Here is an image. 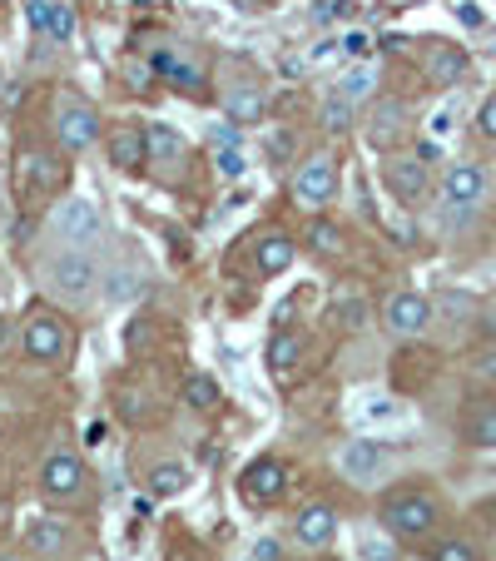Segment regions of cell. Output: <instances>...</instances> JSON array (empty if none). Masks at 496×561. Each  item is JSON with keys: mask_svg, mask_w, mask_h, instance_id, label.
Wrapping results in <instances>:
<instances>
[{"mask_svg": "<svg viewBox=\"0 0 496 561\" xmlns=\"http://www.w3.org/2000/svg\"><path fill=\"white\" fill-rule=\"evenodd\" d=\"M382 527L397 537V542H422V537H432L437 532V522H442V512H437V502L427 497V492H392L387 502H382Z\"/></svg>", "mask_w": 496, "mask_h": 561, "instance_id": "6da1fadb", "label": "cell"}, {"mask_svg": "<svg viewBox=\"0 0 496 561\" xmlns=\"http://www.w3.org/2000/svg\"><path fill=\"white\" fill-rule=\"evenodd\" d=\"M95 283H100V269H95V259L85 249H65L60 259L45 264V288L55 298H65V303H85L95 293Z\"/></svg>", "mask_w": 496, "mask_h": 561, "instance_id": "7a4b0ae2", "label": "cell"}, {"mask_svg": "<svg viewBox=\"0 0 496 561\" xmlns=\"http://www.w3.org/2000/svg\"><path fill=\"white\" fill-rule=\"evenodd\" d=\"M70 348H75V338H70V328H65L60 318L35 313V318L25 323V358H30V363L55 368V363H65V358H70Z\"/></svg>", "mask_w": 496, "mask_h": 561, "instance_id": "3957f363", "label": "cell"}, {"mask_svg": "<svg viewBox=\"0 0 496 561\" xmlns=\"http://www.w3.org/2000/svg\"><path fill=\"white\" fill-rule=\"evenodd\" d=\"M382 184L392 189V199L397 204H422L427 199V159L422 154H392L387 164H382Z\"/></svg>", "mask_w": 496, "mask_h": 561, "instance_id": "277c9868", "label": "cell"}, {"mask_svg": "<svg viewBox=\"0 0 496 561\" xmlns=\"http://www.w3.org/2000/svg\"><path fill=\"white\" fill-rule=\"evenodd\" d=\"M293 199L308 209H323L328 199H338V164L328 154H313L298 174H293Z\"/></svg>", "mask_w": 496, "mask_h": 561, "instance_id": "5b68a950", "label": "cell"}, {"mask_svg": "<svg viewBox=\"0 0 496 561\" xmlns=\"http://www.w3.org/2000/svg\"><path fill=\"white\" fill-rule=\"evenodd\" d=\"M40 492L50 502H70L85 492V462L75 452H50L45 467H40Z\"/></svg>", "mask_w": 496, "mask_h": 561, "instance_id": "8992f818", "label": "cell"}, {"mask_svg": "<svg viewBox=\"0 0 496 561\" xmlns=\"http://www.w3.org/2000/svg\"><path fill=\"white\" fill-rule=\"evenodd\" d=\"M55 135L65 149H90L100 140V115L85 100H55Z\"/></svg>", "mask_w": 496, "mask_h": 561, "instance_id": "52a82bcc", "label": "cell"}, {"mask_svg": "<svg viewBox=\"0 0 496 561\" xmlns=\"http://www.w3.org/2000/svg\"><path fill=\"white\" fill-rule=\"evenodd\" d=\"M55 234L70 244V249H90L100 239V209L90 199H65L55 209Z\"/></svg>", "mask_w": 496, "mask_h": 561, "instance_id": "ba28073f", "label": "cell"}, {"mask_svg": "<svg viewBox=\"0 0 496 561\" xmlns=\"http://www.w3.org/2000/svg\"><path fill=\"white\" fill-rule=\"evenodd\" d=\"M382 323L397 338H422L432 328V298H422V293H392L387 308H382Z\"/></svg>", "mask_w": 496, "mask_h": 561, "instance_id": "9c48e42d", "label": "cell"}, {"mask_svg": "<svg viewBox=\"0 0 496 561\" xmlns=\"http://www.w3.org/2000/svg\"><path fill=\"white\" fill-rule=\"evenodd\" d=\"M283 487H288V467H283L278 457H258V462H248L244 482H239L244 502H253V507L278 502V497H283Z\"/></svg>", "mask_w": 496, "mask_h": 561, "instance_id": "30bf717a", "label": "cell"}, {"mask_svg": "<svg viewBox=\"0 0 496 561\" xmlns=\"http://www.w3.org/2000/svg\"><path fill=\"white\" fill-rule=\"evenodd\" d=\"M15 184H20L25 194H55V189L65 184V159H55V154H45V149H30V154H20V164H15Z\"/></svg>", "mask_w": 496, "mask_h": 561, "instance_id": "8fae6325", "label": "cell"}, {"mask_svg": "<svg viewBox=\"0 0 496 561\" xmlns=\"http://www.w3.org/2000/svg\"><path fill=\"white\" fill-rule=\"evenodd\" d=\"M442 199L452 209H477L487 199V169L482 164H452L442 179Z\"/></svg>", "mask_w": 496, "mask_h": 561, "instance_id": "7c38bea8", "label": "cell"}, {"mask_svg": "<svg viewBox=\"0 0 496 561\" xmlns=\"http://www.w3.org/2000/svg\"><path fill=\"white\" fill-rule=\"evenodd\" d=\"M422 70H427V80H432V85H442V90H447V85H462L472 65H467V55H462L457 45L432 40V45H427V55H422Z\"/></svg>", "mask_w": 496, "mask_h": 561, "instance_id": "4fadbf2b", "label": "cell"}, {"mask_svg": "<svg viewBox=\"0 0 496 561\" xmlns=\"http://www.w3.org/2000/svg\"><path fill=\"white\" fill-rule=\"evenodd\" d=\"M343 472L353 477V482H377L382 472H387V447L382 442H372V437H358V442H348L343 447Z\"/></svg>", "mask_w": 496, "mask_h": 561, "instance_id": "5bb4252c", "label": "cell"}, {"mask_svg": "<svg viewBox=\"0 0 496 561\" xmlns=\"http://www.w3.org/2000/svg\"><path fill=\"white\" fill-rule=\"evenodd\" d=\"M70 542H75V527H70L65 517H35L30 532H25V547H30L35 557H65Z\"/></svg>", "mask_w": 496, "mask_h": 561, "instance_id": "9a60e30c", "label": "cell"}, {"mask_svg": "<svg viewBox=\"0 0 496 561\" xmlns=\"http://www.w3.org/2000/svg\"><path fill=\"white\" fill-rule=\"evenodd\" d=\"M25 15H30V25L45 35V40H70L75 35V10L65 5V0H25Z\"/></svg>", "mask_w": 496, "mask_h": 561, "instance_id": "2e32d148", "label": "cell"}, {"mask_svg": "<svg viewBox=\"0 0 496 561\" xmlns=\"http://www.w3.org/2000/svg\"><path fill=\"white\" fill-rule=\"evenodd\" d=\"M402 130H407V105H402V100H377L372 125H368V144H372V149H392Z\"/></svg>", "mask_w": 496, "mask_h": 561, "instance_id": "e0dca14e", "label": "cell"}, {"mask_svg": "<svg viewBox=\"0 0 496 561\" xmlns=\"http://www.w3.org/2000/svg\"><path fill=\"white\" fill-rule=\"evenodd\" d=\"M333 537H338V512L328 502H313V507L298 512V542L303 547H328Z\"/></svg>", "mask_w": 496, "mask_h": 561, "instance_id": "ac0fdd59", "label": "cell"}, {"mask_svg": "<svg viewBox=\"0 0 496 561\" xmlns=\"http://www.w3.org/2000/svg\"><path fill=\"white\" fill-rule=\"evenodd\" d=\"M105 154H110V164L115 169H139L144 159H149V149H144V130H110V140H105Z\"/></svg>", "mask_w": 496, "mask_h": 561, "instance_id": "d6986e66", "label": "cell"}, {"mask_svg": "<svg viewBox=\"0 0 496 561\" xmlns=\"http://www.w3.org/2000/svg\"><path fill=\"white\" fill-rule=\"evenodd\" d=\"M293 254H298V244L288 239V234H263L258 239V249H253V264H258V274H283L288 264H293Z\"/></svg>", "mask_w": 496, "mask_h": 561, "instance_id": "ffe728a7", "label": "cell"}, {"mask_svg": "<svg viewBox=\"0 0 496 561\" xmlns=\"http://www.w3.org/2000/svg\"><path fill=\"white\" fill-rule=\"evenodd\" d=\"M263 110H268V100H263V90H258V85H239V90H229V95H224V115H229L234 125H258V120H263Z\"/></svg>", "mask_w": 496, "mask_h": 561, "instance_id": "44dd1931", "label": "cell"}, {"mask_svg": "<svg viewBox=\"0 0 496 561\" xmlns=\"http://www.w3.org/2000/svg\"><path fill=\"white\" fill-rule=\"evenodd\" d=\"M298 358H303V338L298 333H273V343H268V373L273 378H293Z\"/></svg>", "mask_w": 496, "mask_h": 561, "instance_id": "7402d4cb", "label": "cell"}, {"mask_svg": "<svg viewBox=\"0 0 496 561\" xmlns=\"http://www.w3.org/2000/svg\"><path fill=\"white\" fill-rule=\"evenodd\" d=\"M144 149H149V159H159V164H179L184 159V140L169 130V125H144Z\"/></svg>", "mask_w": 496, "mask_h": 561, "instance_id": "603a6c76", "label": "cell"}, {"mask_svg": "<svg viewBox=\"0 0 496 561\" xmlns=\"http://www.w3.org/2000/svg\"><path fill=\"white\" fill-rule=\"evenodd\" d=\"M184 403H189L194 413H214V408L224 403V388H219L209 373H189V378H184Z\"/></svg>", "mask_w": 496, "mask_h": 561, "instance_id": "cb8c5ba5", "label": "cell"}, {"mask_svg": "<svg viewBox=\"0 0 496 561\" xmlns=\"http://www.w3.org/2000/svg\"><path fill=\"white\" fill-rule=\"evenodd\" d=\"M189 487V467L184 462H154L149 467V492L154 497H179Z\"/></svg>", "mask_w": 496, "mask_h": 561, "instance_id": "d4e9b609", "label": "cell"}, {"mask_svg": "<svg viewBox=\"0 0 496 561\" xmlns=\"http://www.w3.org/2000/svg\"><path fill=\"white\" fill-rule=\"evenodd\" d=\"M154 70H164L174 85H184V90H199L204 85V70L194 65V60H184V55H169V50H159L154 55Z\"/></svg>", "mask_w": 496, "mask_h": 561, "instance_id": "484cf974", "label": "cell"}, {"mask_svg": "<svg viewBox=\"0 0 496 561\" xmlns=\"http://www.w3.org/2000/svg\"><path fill=\"white\" fill-rule=\"evenodd\" d=\"M467 442L472 447H496V403H477L467 413Z\"/></svg>", "mask_w": 496, "mask_h": 561, "instance_id": "4316f807", "label": "cell"}, {"mask_svg": "<svg viewBox=\"0 0 496 561\" xmlns=\"http://www.w3.org/2000/svg\"><path fill=\"white\" fill-rule=\"evenodd\" d=\"M308 249H313V254H323V259H333V254L343 249V234H338V224L318 219V224L308 229Z\"/></svg>", "mask_w": 496, "mask_h": 561, "instance_id": "83f0119b", "label": "cell"}, {"mask_svg": "<svg viewBox=\"0 0 496 561\" xmlns=\"http://www.w3.org/2000/svg\"><path fill=\"white\" fill-rule=\"evenodd\" d=\"M323 125L343 135V130L353 125V100H348V95H333V100H323Z\"/></svg>", "mask_w": 496, "mask_h": 561, "instance_id": "f1b7e54d", "label": "cell"}, {"mask_svg": "<svg viewBox=\"0 0 496 561\" xmlns=\"http://www.w3.org/2000/svg\"><path fill=\"white\" fill-rule=\"evenodd\" d=\"M432 561H482V557H477V547H472V542H462V537H447V542H437Z\"/></svg>", "mask_w": 496, "mask_h": 561, "instance_id": "f546056e", "label": "cell"}, {"mask_svg": "<svg viewBox=\"0 0 496 561\" xmlns=\"http://www.w3.org/2000/svg\"><path fill=\"white\" fill-rule=\"evenodd\" d=\"M368 90H372V70L368 65H353V70L343 75V95H348V100H363Z\"/></svg>", "mask_w": 496, "mask_h": 561, "instance_id": "4dcf8cb0", "label": "cell"}, {"mask_svg": "<svg viewBox=\"0 0 496 561\" xmlns=\"http://www.w3.org/2000/svg\"><path fill=\"white\" fill-rule=\"evenodd\" d=\"M219 174H224V179H239V174H244V154H239L234 144L219 149Z\"/></svg>", "mask_w": 496, "mask_h": 561, "instance_id": "1f68e13d", "label": "cell"}, {"mask_svg": "<svg viewBox=\"0 0 496 561\" xmlns=\"http://www.w3.org/2000/svg\"><path fill=\"white\" fill-rule=\"evenodd\" d=\"M477 135H482V140H496V95L477 110Z\"/></svg>", "mask_w": 496, "mask_h": 561, "instance_id": "d6a6232c", "label": "cell"}, {"mask_svg": "<svg viewBox=\"0 0 496 561\" xmlns=\"http://www.w3.org/2000/svg\"><path fill=\"white\" fill-rule=\"evenodd\" d=\"M333 313H343V323H348V328H358V323H363V303H358V298H338V303H333Z\"/></svg>", "mask_w": 496, "mask_h": 561, "instance_id": "836d02e7", "label": "cell"}, {"mask_svg": "<svg viewBox=\"0 0 496 561\" xmlns=\"http://www.w3.org/2000/svg\"><path fill=\"white\" fill-rule=\"evenodd\" d=\"M477 378H482V383H496V348H487V353L477 358Z\"/></svg>", "mask_w": 496, "mask_h": 561, "instance_id": "e575fe53", "label": "cell"}, {"mask_svg": "<svg viewBox=\"0 0 496 561\" xmlns=\"http://www.w3.org/2000/svg\"><path fill=\"white\" fill-rule=\"evenodd\" d=\"M253 557L258 561H278V542H268V537H263V542L253 547Z\"/></svg>", "mask_w": 496, "mask_h": 561, "instance_id": "d590c367", "label": "cell"}, {"mask_svg": "<svg viewBox=\"0 0 496 561\" xmlns=\"http://www.w3.org/2000/svg\"><path fill=\"white\" fill-rule=\"evenodd\" d=\"M80 561H110V557H105V552H85Z\"/></svg>", "mask_w": 496, "mask_h": 561, "instance_id": "8d00e7d4", "label": "cell"}, {"mask_svg": "<svg viewBox=\"0 0 496 561\" xmlns=\"http://www.w3.org/2000/svg\"><path fill=\"white\" fill-rule=\"evenodd\" d=\"M0 561H25V557H20V552H5V557H0Z\"/></svg>", "mask_w": 496, "mask_h": 561, "instance_id": "74e56055", "label": "cell"}, {"mask_svg": "<svg viewBox=\"0 0 496 561\" xmlns=\"http://www.w3.org/2000/svg\"><path fill=\"white\" fill-rule=\"evenodd\" d=\"M407 561H432V557H407Z\"/></svg>", "mask_w": 496, "mask_h": 561, "instance_id": "f35d334b", "label": "cell"}, {"mask_svg": "<svg viewBox=\"0 0 496 561\" xmlns=\"http://www.w3.org/2000/svg\"><path fill=\"white\" fill-rule=\"evenodd\" d=\"M0 90H5V80H0Z\"/></svg>", "mask_w": 496, "mask_h": 561, "instance_id": "ab89813d", "label": "cell"}]
</instances>
